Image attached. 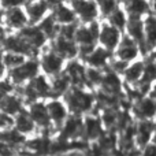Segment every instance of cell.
<instances>
[{"label":"cell","instance_id":"25","mask_svg":"<svg viewBox=\"0 0 156 156\" xmlns=\"http://www.w3.org/2000/svg\"><path fill=\"white\" fill-rule=\"evenodd\" d=\"M29 59L27 56L21 54H15V52H4L3 54V66H4V70H11V69H15L18 66H21L22 63H25Z\"/></svg>","mask_w":156,"mask_h":156},{"label":"cell","instance_id":"21","mask_svg":"<svg viewBox=\"0 0 156 156\" xmlns=\"http://www.w3.org/2000/svg\"><path fill=\"white\" fill-rule=\"evenodd\" d=\"M144 32H145V45L149 54L156 48V14H149L144 18Z\"/></svg>","mask_w":156,"mask_h":156},{"label":"cell","instance_id":"24","mask_svg":"<svg viewBox=\"0 0 156 156\" xmlns=\"http://www.w3.org/2000/svg\"><path fill=\"white\" fill-rule=\"evenodd\" d=\"M100 129H101V123L97 118H86L83 121V132H82V137L93 140L97 138L100 136Z\"/></svg>","mask_w":156,"mask_h":156},{"label":"cell","instance_id":"27","mask_svg":"<svg viewBox=\"0 0 156 156\" xmlns=\"http://www.w3.org/2000/svg\"><path fill=\"white\" fill-rule=\"evenodd\" d=\"M27 0H3V8H14V7H22L27 4Z\"/></svg>","mask_w":156,"mask_h":156},{"label":"cell","instance_id":"13","mask_svg":"<svg viewBox=\"0 0 156 156\" xmlns=\"http://www.w3.org/2000/svg\"><path fill=\"white\" fill-rule=\"evenodd\" d=\"M25 10L29 16L30 25H38L48 15V12H51V5L48 0H32L25 5Z\"/></svg>","mask_w":156,"mask_h":156},{"label":"cell","instance_id":"26","mask_svg":"<svg viewBox=\"0 0 156 156\" xmlns=\"http://www.w3.org/2000/svg\"><path fill=\"white\" fill-rule=\"evenodd\" d=\"M97 5L100 10V15L104 16L105 19L111 15L115 10H118L121 7V3L118 0H96Z\"/></svg>","mask_w":156,"mask_h":156},{"label":"cell","instance_id":"18","mask_svg":"<svg viewBox=\"0 0 156 156\" xmlns=\"http://www.w3.org/2000/svg\"><path fill=\"white\" fill-rule=\"evenodd\" d=\"M51 14L55 18V21H56L60 26H65V25H73V23H77L78 22L77 15H76V12H74L73 7L69 5V4H66L65 2H62L58 5H55V7L51 10Z\"/></svg>","mask_w":156,"mask_h":156},{"label":"cell","instance_id":"32","mask_svg":"<svg viewBox=\"0 0 156 156\" xmlns=\"http://www.w3.org/2000/svg\"><path fill=\"white\" fill-rule=\"evenodd\" d=\"M118 2H119V3H122V4H123V3L126 2V0H118Z\"/></svg>","mask_w":156,"mask_h":156},{"label":"cell","instance_id":"14","mask_svg":"<svg viewBox=\"0 0 156 156\" xmlns=\"http://www.w3.org/2000/svg\"><path fill=\"white\" fill-rule=\"evenodd\" d=\"M111 58H112V52L107 51L105 48H103L101 45H97L88 56L83 59L85 66L94 69H107L111 65Z\"/></svg>","mask_w":156,"mask_h":156},{"label":"cell","instance_id":"9","mask_svg":"<svg viewBox=\"0 0 156 156\" xmlns=\"http://www.w3.org/2000/svg\"><path fill=\"white\" fill-rule=\"evenodd\" d=\"M49 48L54 52H56L58 55H60L66 60L77 59L78 54H80V48H78V44L76 41L70 40V38L62 37V36H58L56 38H54L51 41Z\"/></svg>","mask_w":156,"mask_h":156},{"label":"cell","instance_id":"2","mask_svg":"<svg viewBox=\"0 0 156 156\" xmlns=\"http://www.w3.org/2000/svg\"><path fill=\"white\" fill-rule=\"evenodd\" d=\"M40 71V60L37 58H29L21 66L8 70V80L15 86H21L32 81L34 77H37Z\"/></svg>","mask_w":156,"mask_h":156},{"label":"cell","instance_id":"6","mask_svg":"<svg viewBox=\"0 0 156 156\" xmlns=\"http://www.w3.org/2000/svg\"><path fill=\"white\" fill-rule=\"evenodd\" d=\"M138 54H141L140 45H138L130 36H127L126 33H123V37H122L118 48H116L115 52H114L115 59L122 60V62H126V63H133V62H136Z\"/></svg>","mask_w":156,"mask_h":156},{"label":"cell","instance_id":"15","mask_svg":"<svg viewBox=\"0 0 156 156\" xmlns=\"http://www.w3.org/2000/svg\"><path fill=\"white\" fill-rule=\"evenodd\" d=\"M155 130L156 127L152 121H138L134 133V140L141 149H144L151 144L152 137L155 136Z\"/></svg>","mask_w":156,"mask_h":156},{"label":"cell","instance_id":"29","mask_svg":"<svg viewBox=\"0 0 156 156\" xmlns=\"http://www.w3.org/2000/svg\"><path fill=\"white\" fill-rule=\"evenodd\" d=\"M149 96H151L152 99H155V100H156V81L154 82V85H152V88H151V92H149Z\"/></svg>","mask_w":156,"mask_h":156},{"label":"cell","instance_id":"7","mask_svg":"<svg viewBox=\"0 0 156 156\" xmlns=\"http://www.w3.org/2000/svg\"><path fill=\"white\" fill-rule=\"evenodd\" d=\"M132 112L138 121H152L156 116V100L149 94L138 97L132 105Z\"/></svg>","mask_w":156,"mask_h":156},{"label":"cell","instance_id":"17","mask_svg":"<svg viewBox=\"0 0 156 156\" xmlns=\"http://www.w3.org/2000/svg\"><path fill=\"white\" fill-rule=\"evenodd\" d=\"M23 103L25 100L22 99L21 94L8 93L2 97V112L15 118L18 114H21L25 110Z\"/></svg>","mask_w":156,"mask_h":156},{"label":"cell","instance_id":"20","mask_svg":"<svg viewBox=\"0 0 156 156\" xmlns=\"http://www.w3.org/2000/svg\"><path fill=\"white\" fill-rule=\"evenodd\" d=\"M14 129L18 130L21 134L23 136H29L37 129L34 121L32 119L30 114L27 112V110H23L21 114L14 118Z\"/></svg>","mask_w":156,"mask_h":156},{"label":"cell","instance_id":"5","mask_svg":"<svg viewBox=\"0 0 156 156\" xmlns=\"http://www.w3.org/2000/svg\"><path fill=\"white\" fill-rule=\"evenodd\" d=\"M122 37H123V32L116 29L115 26L108 23L107 21L104 23H101V29H100V36H99V45H101L103 48H105L107 51L114 54L115 49L118 48Z\"/></svg>","mask_w":156,"mask_h":156},{"label":"cell","instance_id":"8","mask_svg":"<svg viewBox=\"0 0 156 156\" xmlns=\"http://www.w3.org/2000/svg\"><path fill=\"white\" fill-rule=\"evenodd\" d=\"M3 21H4V26H7L12 32H19L23 27H26L27 25H30L26 10L22 7H14L4 10Z\"/></svg>","mask_w":156,"mask_h":156},{"label":"cell","instance_id":"23","mask_svg":"<svg viewBox=\"0 0 156 156\" xmlns=\"http://www.w3.org/2000/svg\"><path fill=\"white\" fill-rule=\"evenodd\" d=\"M105 21H107L108 23H111L112 26H115L116 29H119L121 32L125 33L126 26H127V22H129V15H127L126 11L123 10V7H119L118 10L114 11Z\"/></svg>","mask_w":156,"mask_h":156},{"label":"cell","instance_id":"30","mask_svg":"<svg viewBox=\"0 0 156 156\" xmlns=\"http://www.w3.org/2000/svg\"><path fill=\"white\" fill-rule=\"evenodd\" d=\"M145 56H149V58H151V59H152V60H154V62L156 63V48L154 49V51H151V52H149L148 55H145Z\"/></svg>","mask_w":156,"mask_h":156},{"label":"cell","instance_id":"4","mask_svg":"<svg viewBox=\"0 0 156 156\" xmlns=\"http://www.w3.org/2000/svg\"><path fill=\"white\" fill-rule=\"evenodd\" d=\"M70 5L81 23H92L99 21L100 10L96 0H73L70 2Z\"/></svg>","mask_w":156,"mask_h":156},{"label":"cell","instance_id":"3","mask_svg":"<svg viewBox=\"0 0 156 156\" xmlns=\"http://www.w3.org/2000/svg\"><path fill=\"white\" fill-rule=\"evenodd\" d=\"M40 69L41 73L45 74L47 77H56L62 74L66 69V59H63L60 55L54 52L52 49L45 51L40 55Z\"/></svg>","mask_w":156,"mask_h":156},{"label":"cell","instance_id":"10","mask_svg":"<svg viewBox=\"0 0 156 156\" xmlns=\"http://www.w3.org/2000/svg\"><path fill=\"white\" fill-rule=\"evenodd\" d=\"M47 107H48V112H49V116H51L52 126H56L59 129H62L63 125L69 119V114H70L65 100L55 99V97L49 99V101L47 103Z\"/></svg>","mask_w":156,"mask_h":156},{"label":"cell","instance_id":"31","mask_svg":"<svg viewBox=\"0 0 156 156\" xmlns=\"http://www.w3.org/2000/svg\"><path fill=\"white\" fill-rule=\"evenodd\" d=\"M151 2V7H152V14H156V0H149Z\"/></svg>","mask_w":156,"mask_h":156},{"label":"cell","instance_id":"16","mask_svg":"<svg viewBox=\"0 0 156 156\" xmlns=\"http://www.w3.org/2000/svg\"><path fill=\"white\" fill-rule=\"evenodd\" d=\"M123 10L129 18H145L152 14V7L149 0H126L123 3Z\"/></svg>","mask_w":156,"mask_h":156},{"label":"cell","instance_id":"28","mask_svg":"<svg viewBox=\"0 0 156 156\" xmlns=\"http://www.w3.org/2000/svg\"><path fill=\"white\" fill-rule=\"evenodd\" d=\"M143 156H156V144L151 143L148 147H145Z\"/></svg>","mask_w":156,"mask_h":156},{"label":"cell","instance_id":"22","mask_svg":"<svg viewBox=\"0 0 156 156\" xmlns=\"http://www.w3.org/2000/svg\"><path fill=\"white\" fill-rule=\"evenodd\" d=\"M38 27L43 30V33L47 36V38L52 41L54 38L58 37V34H59L60 25L55 21V18L52 16V14L49 12L48 15H47L45 18H44L40 23H38Z\"/></svg>","mask_w":156,"mask_h":156},{"label":"cell","instance_id":"1","mask_svg":"<svg viewBox=\"0 0 156 156\" xmlns=\"http://www.w3.org/2000/svg\"><path fill=\"white\" fill-rule=\"evenodd\" d=\"M66 105L71 115L81 116L86 114L94 104V96L82 86H71L70 90L63 96Z\"/></svg>","mask_w":156,"mask_h":156},{"label":"cell","instance_id":"11","mask_svg":"<svg viewBox=\"0 0 156 156\" xmlns=\"http://www.w3.org/2000/svg\"><path fill=\"white\" fill-rule=\"evenodd\" d=\"M18 33L36 52L40 51V49L47 44V41H48L47 36L44 34L43 30L38 27V25H27L26 27L19 30Z\"/></svg>","mask_w":156,"mask_h":156},{"label":"cell","instance_id":"19","mask_svg":"<svg viewBox=\"0 0 156 156\" xmlns=\"http://www.w3.org/2000/svg\"><path fill=\"white\" fill-rule=\"evenodd\" d=\"M144 70H145V63H144V60H136V62L130 63V65L127 66V69L125 70L122 77H123L125 82H126L127 85L136 88V86L140 83V81L143 80Z\"/></svg>","mask_w":156,"mask_h":156},{"label":"cell","instance_id":"12","mask_svg":"<svg viewBox=\"0 0 156 156\" xmlns=\"http://www.w3.org/2000/svg\"><path fill=\"white\" fill-rule=\"evenodd\" d=\"M27 112L30 114V116L34 121L37 127H40V129H49L52 126V121L48 112L47 103H43L41 100L32 103V104H29Z\"/></svg>","mask_w":156,"mask_h":156}]
</instances>
